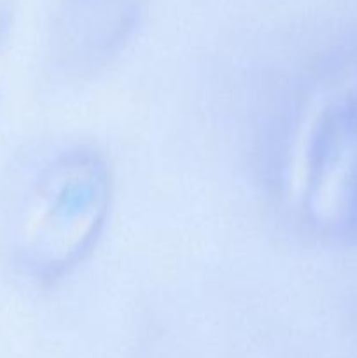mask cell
Masks as SVG:
<instances>
[{
  "label": "cell",
  "mask_w": 357,
  "mask_h": 358,
  "mask_svg": "<svg viewBox=\"0 0 357 358\" xmlns=\"http://www.w3.org/2000/svg\"><path fill=\"white\" fill-rule=\"evenodd\" d=\"M111 205V175L90 150L59 157L46 175L37 199L34 238L38 266L62 275L83 261L94 245Z\"/></svg>",
  "instance_id": "1"
}]
</instances>
